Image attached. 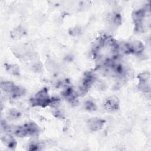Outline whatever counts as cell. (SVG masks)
I'll use <instances>...</instances> for the list:
<instances>
[{"mask_svg":"<svg viewBox=\"0 0 151 151\" xmlns=\"http://www.w3.org/2000/svg\"><path fill=\"white\" fill-rule=\"evenodd\" d=\"M32 106H38L41 107H45L52 102V99L50 98L48 94V90L46 88H44L40 90L31 100Z\"/></svg>","mask_w":151,"mask_h":151,"instance_id":"1","label":"cell"},{"mask_svg":"<svg viewBox=\"0 0 151 151\" xmlns=\"http://www.w3.org/2000/svg\"><path fill=\"white\" fill-rule=\"evenodd\" d=\"M146 12V9H140L134 11L132 14V18L135 24V29L138 32H141L143 29V24Z\"/></svg>","mask_w":151,"mask_h":151,"instance_id":"2","label":"cell"},{"mask_svg":"<svg viewBox=\"0 0 151 151\" xmlns=\"http://www.w3.org/2000/svg\"><path fill=\"white\" fill-rule=\"evenodd\" d=\"M139 83L138 88L145 93L150 91V74L149 73H143L138 76Z\"/></svg>","mask_w":151,"mask_h":151,"instance_id":"3","label":"cell"},{"mask_svg":"<svg viewBox=\"0 0 151 151\" xmlns=\"http://www.w3.org/2000/svg\"><path fill=\"white\" fill-rule=\"evenodd\" d=\"M104 107L109 111H114L119 107V100L115 96L107 98L104 102Z\"/></svg>","mask_w":151,"mask_h":151,"instance_id":"4","label":"cell"},{"mask_svg":"<svg viewBox=\"0 0 151 151\" xmlns=\"http://www.w3.org/2000/svg\"><path fill=\"white\" fill-rule=\"evenodd\" d=\"M127 46L130 54L142 52L144 50V46L142 42L137 40H134L130 42H127Z\"/></svg>","mask_w":151,"mask_h":151,"instance_id":"5","label":"cell"},{"mask_svg":"<svg viewBox=\"0 0 151 151\" xmlns=\"http://www.w3.org/2000/svg\"><path fill=\"white\" fill-rule=\"evenodd\" d=\"M104 122L105 121L103 119L98 118H92L88 121L87 124L91 130L97 131L102 128L104 124Z\"/></svg>","mask_w":151,"mask_h":151,"instance_id":"6","label":"cell"},{"mask_svg":"<svg viewBox=\"0 0 151 151\" xmlns=\"http://www.w3.org/2000/svg\"><path fill=\"white\" fill-rule=\"evenodd\" d=\"M27 136H34L40 132L38 126L34 122H29L24 125Z\"/></svg>","mask_w":151,"mask_h":151,"instance_id":"7","label":"cell"},{"mask_svg":"<svg viewBox=\"0 0 151 151\" xmlns=\"http://www.w3.org/2000/svg\"><path fill=\"white\" fill-rule=\"evenodd\" d=\"M2 143L10 149H14L17 146V142L15 139L9 134H5L1 137Z\"/></svg>","mask_w":151,"mask_h":151,"instance_id":"8","label":"cell"},{"mask_svg":"<svg viewBox=\"0 0 151 151\" xmlns=\"http://www.w3.org/2000/svg\"><path fill=\"white\" fill-rule=\"evenodd\" d=\"M1 89L5 92L10 93L12 94L17 86H16L11 81H4L1 82Z\"/></svg>","mask_w":151,"mask_h":151,"instance_id":"9","label":"cell"},{"mask_svg":"<svg viewBox=\"0 0 151 151\" xmlns=\"http://www.w3.org/2000/svg\"><path fill=\"white\" fill-rule=\"evenodd\" d=\"M25 29L21 26L14 28L11 32V36L14 38H20L25 34Z\"/></svg>","mask_w":151,"mask_h":151,"instance_id":"10","label":"cell"},{"mask_svg":"<svg viewBox=\"0 0 151 151\" xmlns=\"http://www.w3.org/2000/svg\"><path fill=\"white\" fill-rule=\"evenodd\" d=\"M6 70L11 74L18 76L19 74V68L15 64H6Z\"/></svg>","mask_w":151,"mask_h":151,"instance_id":"11","label":"cell"},{"mask_svg":"<svg viewBox=\"0 0 151 151\" xmlns=\"http://www.w3.org/2000/svg\"><path fill=\"white\" fill-rule=\"evenodd\" d=\"M8 116L12 119H18L21 116V113L14 109H12L9 110L8 112Z\"/></svg>","mask_w":151,"mask_h":151,"instance_id":"12","label":"cell"},{"mask_svg":"<svg viewBox=\"0 0 151 151\" xmlns=\"http://www.w3.org/2000/svg\"><path fill=\"white\" fill-rule=\"evenodd\" d=\"M85 108L86 110L89 111H94L96 109V105L95 103L90 100L87 101L85 103Z\"/></svg>","mask_w":151,"mask_h":151,"instance_id":"13","label":"cell"},{"mask_svg":"<svg viewBox=\"0 0 151 151\" xmlns=\"http://www.w3.org/2000/svg\"><path fill=\"white\" fill-rule=\"evenodd\" d=\"M113 23L115 25H116L121 24V23H122V18H121V17H120L119 14H116L113 16Z\"/></svg>","mask_w":151,"mask_h":151,"instance_id":"14","label":"cell"},{"mask_svg":"<svg viewBox=\"0 0 151 151\" xmlns=\"http://www.w3.org/2000/svg\"><path fill=\"white\" fill-rule=\"evenodd\" d=\"M33 69L35 71L40 72L42 70V65L40 63H37L33 65Z\"/></svg>","mask_w":151,"mask_h":151,"instance_id":"15","label":"cell"},{"mask_svg":"<svg viewBox=\"0 0 151 151\" xmlns=\"http://www.w3.org/2000/svg\"><path fill=\"white\" fill-rule=\"evenodd\" d=\"M29 150H39V147L40 146L38 145V144H35V143H33L32 145H31L29 146Z\"/></svg>","mask_w":151,"mask_h":151,"instance_id":"16","label":"cell"},{"mask_svg":"<svg viewBox=\"0 0 151 151\" xmlns=\"http://www.w3.org/2000/svg\"><path fill=\"white\" fill-rule=\"evenodd\" d=\"M80 32V29L77 28H73L71 31V34H73V35H77Z\"/></svg>","mask_w":151,"mask_h":151,"instance_id":"17","label":"cell"}]
</instances>
